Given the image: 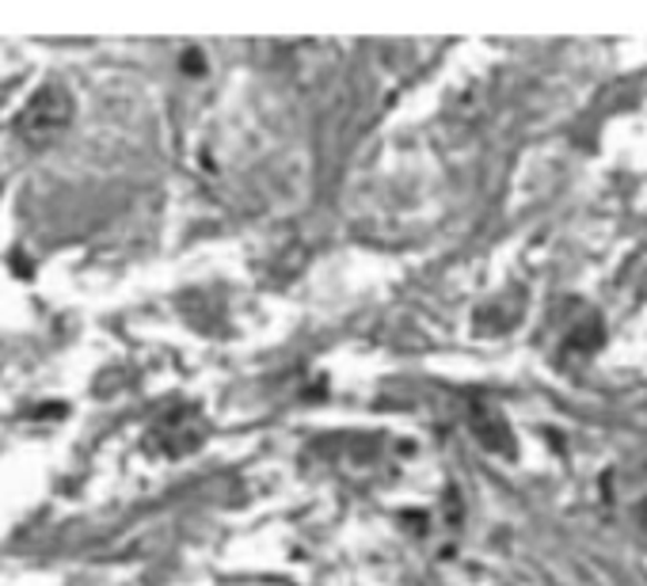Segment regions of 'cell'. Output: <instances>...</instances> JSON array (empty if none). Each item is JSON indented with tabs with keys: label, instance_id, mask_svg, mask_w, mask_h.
Returning <instances> with one entry per match:
<instances>
[{
	"label": "cell",
	"instance_id": "obj_5",
	"mask_svg": "<svg viewBox=\"0 0 647 586\" xmlns=\"http://www.w3.org/2000/svg\"><path fill=\"white\" fill-rule=\"evenodd\" d=\"M640 522H644V526H647V503L640 506Z\"/></svg>",
	"mask_w": 647,
	"mask_h": 586
},
{
	"label": "cell",
	"instance_id": "obj_4",
	"mask_svg": "<svg viewBox=\"0 0 647 586\" xmlns=\"http://www.w3.org/2000/svg\"><path fill=\"white\" fill-rule=\"evenodd\" d=\"M183 73H191V77L206 73V58H202L199 50H188V53H183Z\"/></svg>",
	"mask_w": 647,
	"mask_h": 586
},
{
	"label": "cell",
	"instance_id": "obj_1",
	"mask_svg": "<svg viewBox=\"0 0 647 586\" xmlns=\"http://www.w3.org/2000/svg\"><path fill=\"white\" fill-rule=\"evenodd\" d=\"M69 119H73V100H69V92L58 80H50V84L34 88L31 100L20 107V114L12 119V130L31 149H42L69 127Z\"/></svg>",
	"mask_w": 647,
	"mask_h": 586
},
{
	"label": "cell",
	"instance_id": "obj_2",
	"mask_svg": "<svg viewBox=\"0 0 647 586\" xmlns=\"http://www.w3.org/2000/svg\"><path fill=\"white\" fill-rule=\"evenodd\" d=\"M206 442V423L194 407L180 404L172 412H164L153 426V446L164 453V457H188Z\"/></svg>",
	"mask_w": 647,
	"mask_h": 586
},
{
	"label": "cell",
	"instance_id": "obj_3",
	"mask_svg": "<svg viewBox=\"0 0 647 586\" xmlns=\"http://www.w3.org/2000/svg\"><path fill=\"white\" fill-rule=\"evenodd\" d=\"M468 415H473V426H476V434H481V442H484L487 449H495V453H514L507 423H503V415L495 412L492 404H484V400H473Z\"/></svg>",
	"mask_w": 647,
	"mask_h": 586
}]
</instances>
